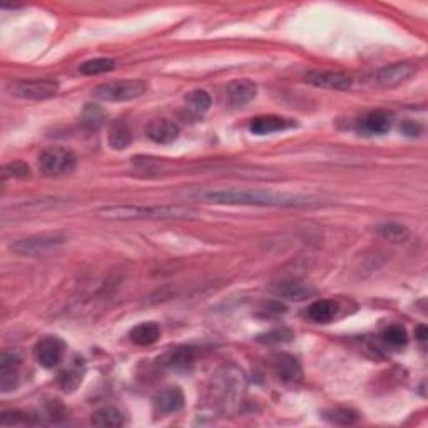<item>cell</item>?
Returning <instances> with one entry per match:
<instances>
[{"instance_id":"obj_4","label":"cell","mask_w":428,"mask_h":428,"mask_svg":"<svg viewBox=\"0 0 428 428\" xmlns=\"http://www.w3.org/2000/svg\"><path fill=\"white\" fill-rule=\"evenodd\" d=\"M74 153L66 148H47L39 154V170L47 176L69 174L76 170Z\"/></svg>"},{"instance_id":"obj_19","label":"cell","mask_w":428,"mask_h":428,"mask_svg":"<svg viewBox=\"0 0 428 428\" xmlns=\"http://www.w3.org/2000/svg\"><path fill=\"white\" fill-rule=\"evenodd\" d=\"M161 336V330L156 323H141V325L134 326L131 330V341L139 347H149V345H154Z\"/></svg>"},{"instance_id":"obj_31","label":"cell","mask_w":428,"mask_h":428,"mask_svg":"<svg viewBox=\"0 0 428 428\" xmlns=\"http://www.w3.org/2000/svg\"><path fill=\"white\" fill-rule=\"evenodd\" d=\"M29 174L30 170L24 161H13L4 166V177H27Z\"/></svg>"},{"instance_id":"obj_7","label":"cell","mask_w":428,"mask_h":428,"mask_svg":"<svg viewBox=\"0 0 428 428\" xmlns=\"http://www.w3.org/2000/svg\"><path fill=\"white\" fill-rule=\"evenodd\" d=\"M59 82L54 79H32L20 81L12 85V95L19 99H29V101H45L57 94Z\"/></svg>"},{"instance_id":"obj_24","label":"cell","mask_w":428,"mask_h":428,"mask_svg":"<svg viewBox=\"0 0 428 428\" xmlns=\"http://www.w3.org/2000/svg\"><path fill=\"white\" fill-rule=\"evenodd\" d=\"M81 121L88 129H99L106 121V112L97 104H85V107L82 109Z\"/></svg>"},{"instance_id":"obj_17","label":"cell","mask_w":428,"mask_h":428,"mask_svg":"<svg viewBox=\"0 0 428 428\" xmlns=\"http://www.w3.org/2000/svg\"><path fill=\"white\" fill-rule=\"evenodd\" d=\"M391 127V116L385 111L368 112L362 121H359V131L365 134H385Z\"/></svg>"},{"instance_id":"obj_1","label":"cell","mask_w":428,"mask_h":428,"mask_svg":"<svg viewBox=\"0 0 428 428\" xmlns=\"http://www.w3.org/2000/svg\"><path fill=\"white\" fill-rule=\"evenodd\" d=\"M189 198L204 203L241 204V206L263 208H303L316 204L309 196L276 193L268 189H238V188H198L189 191Z\"/></svg>"},{"instance_id":"obj_27","label":"cell","mask_w":428,"mask_h":428,"mask_svg":"<svg viewBox=\"0 0 428 428\" xmlns=\"http://www.w3.org/2000/svg\"><path fill=\"white\" fill-rule=\"evenodd\" d=\"M276 293L283 298H290V299H304L309 296V288L303 286L298 281H285L276 288Z\"/></svg>"},{"instance_id":"obj_23","label":"cell","mask_w":428,"mask_h":428,"mask_svg":"<svg viewBox=\"0 0 428 428\" xmlns=\"http://www.w3.org/2000/svg\"><path fill=\"white\" fill-rule=\"evenodd\" d=\"M376 233L384 239L391 241V243H405L410 236L408 227L398 225V222H384V225H378Z\"/></svg>"},{"instance_id":"obj_13","label":"cell","mask_w":428,"mask_h":428,"mask_svg":"<svg viewBox=\"0 0 428 428\" xmlns=\"http://www.w3.org/2000/svg\"><path fill=\"white\" fill-rule=\"evenodd\" d=\"M271 362L273 370H275L278 378L283 380L285 384H298V381H302L303 370L295 357H291L288 353H278L273 357Z\"/></svg>"},{"instance_id":"obj_21","label":"cell","mask_w":428,"mask_h":428,"mask_svg":"<svg viewBox=\"0 0 428 428\" xmlns=\"http://www.w3.org/2000/svg\"><path fill=\"white\" fill-rule=\"evenodd\" d=\"M133 141L129 126L124 121H114L109 127V144L112 149H126Z\"/></svg>"},{"instance_id":"obj_10","label":"cell","mask_w":428,"mask_h":428,"mask_svg":"<svg viewBox=\"0 0 428 428\" xmlns=\"http://www.w3.org/2000/svg\"><path fill=\"white\" fill-rule=\"evenodd\" d=\"M256 84L248 79H238L227 84L226 88V102L233 109L244 107L256 97Z\"/></svg>"},{"instance_id":"obj_28","label":"cell","mask_w":428,"mask_h":428,"mask_svg":"<svg viewBox=\"0 0 428 428\" xmlns=\"http://www.w3.org/2000/svg\"><path fill=\"white\" fill-rule=\"evenodd\" d=\"M323 417H325L328 422L335 423V425H353V423L358 422V413L350 408L330 410V412H325Z\"/></svg>"},{"instance_id":"obj_12","label":"cell","mask_w":428,"mask_h":428,"mask_svg":"<svg viewBox=\"0 0 428 428\" xmlns=\"http://www.w3.org/2000/svg\"><path fill=\"white\" fill-rule=\"evenodd\" d=\"M154 412L159 415H171L184 407V393L179 386H167L153 400Z\"/></svg>"},{"instance_id":"obj_15","label":"cell","mask_w":428,"mask_h":428,"mask_svg":"<svg viewBox=\"0 0 428 428\" xmlns=\"http://www.w3.org/2000/svg\"><path fill=\"white\" fill-rule=\"evenodd\" d=\"M196 355H198V352L193 347H177L164 353L159 358V363H161V367L170 368V370H186L194 363Z\"/></svg>"},{"instance_id":"obj_33","label":"cell","mask_w":428,"mask_h":428,"mask_svg":"<svg viewBox=\"0 0 428 428\" xmlns=\"http://www.w3.org/2000/svg\"><path fill=\"white\" fill-rule=\"evenodd\" d=\"M427 335H428V330L425 326H418L417 330V338L420 341H425L427 340Z\"/></svg>"},{"instance_id":"obj_26","label":"cell","mask_w":428,"mask_h":428,"mask_svg":"<svg viewBox=\"0 0 428 428\" xmlns=\"http://www.w3.org/2000/svg\"><path fill=\"white\" fill-rule=\"evenodd\" d=\"M384 341L393 348H402L408 343V335L405 326L402 325H390L384 330Z\"/></svg>"},{"instance_id":"obj_14","label":"cell","mask_w":428,"mask_h":428,"mask_svg":"<svg viewBox=\"0 0 428 428\" xmlns=\"http://www.w3.org/2000/svg\"><path fill=\"white\" fill-rule=\"evenodd\" d=\"M145 134L148 138L157 144H171L179 138L181 131L176 122L167 119H156L151 121L145 127Z\"/></svg>"},{"instance_id":"obj_2","label":"cell","mask_w":428,"mask_h":428,"mask_svg":"<svg viewBox=\"0 0 428 428\" xmlns=\"http://www.w3.org/2000/svg\"><path fill=\"white\" fill-rule=\"evenodd\" d=\"M198 211L188 206H139V204H124V206L101 208L97 216L109 221H133V220H186L193 218Z\"/></svg>"},{"instance_id":"obj_9","label":"cell","mask_w":428,"mask_h":428,"mask_svg":"<svg viewBox=\"0 0 428 428\" xmlns=\"http://www.w3.org/2000/svg\"><path fill=\"white\" fill-rule=\"evenodd\" d=\"M64 353H66V345L57 336H45L37 341L34 348V357L37 363L44 368H54L62 362Z\"/></svg>"},{"instance_id":"obj_6","label":"cell","mask_w":428,"mask_h":428,"mask_svg":"<svg viewBox=\"0 0 428 428\" xmlns=\"http://www.w3.org/2000/svg\"><path fill=\"white\" fill-rule=\"evenodd\" d=\"M417 72V66L410 62H397L390 64V66L380 67L375 72H371L368 81L375 88H395V85L403 84L405 81H408L410 77Z\"/></svg>"},{"instance_id":"obj_18","label":"cell","mask_w":428,"mask_h":428,"mask_svg":"<svg viewBox=\"0 0 428 428\" xmlns=\"http://www.w3.org/2000/svg\"><path fill=\"white\" fill-rule=\"evenodd\" d=\"M336 313H338V303L335 299H318L309 304L307 315L315 323H330L335 320Z\"/></svg>"},{"instance_id":"obj_8","label":"cell","mask_w":428,"mask_h":428,"mask_svg":"<svg viewBox=\"0 0 428 428\" xmlns=\"http://www.w3.org/2000/svg\"><path fill=\"white\" fill-rule=\"evenodd\" d=\"M304 81L308 84L315 85L320 89H330V90H347L352 88L353 79L348 74L340 71H309L304 74Z\"/></svg>"},{"instance_id":"obj_22","label":"cell","mask_w":428,"mask_h":428,"mask_svg":"<svg viewBox=\"0 0 428 428\" xmlns=\"http://www.w3.org/2000/svg\"><path fill=\"white\" fill-rule=\"evenodd\" d=\"M186 104H188V111L194 117H203L211 107V95L201 89L193 90L186 95Z\"/></svg>"},{"instance_id":"obj_11","label":"cell","mask_w":428,"mask_h":428,"mask_svg":"<svg viewBox=\"0 0 428 428\" xmlns=\"http://www.w3.org/2000/svg\"><path fill=\"white\" fill-rule=\"evenodd\" d=\"M20 380V358L16 353H4L0 358V390L2 393L17 388Z\"/></svg>"},{"instance_id":"obj_20","label":"cell","mask_w":428,"mask_h":428,"mask_svg":"<svg viewBox=\"0 0 428 428\" xmlns=\"http://www.w3.org/2000/svg\"><path fill=\"white\" fill-rule=\"evenodd\" d=\"M124 415L119 408L116 407H104L99 408L97 412H94L93 418H90V423L95 427H102V428H117L124 425Z\"/></svg>"},{"instance_id":"obj_5","label":"cell","mask_w":428,"mask_h":428,"mask_svg":"<svg viewBox=\"0 0 428 428\" xmlns=\"http://www.w3.org/2000/svg\"><path fill=\"white\" fill-rule=\"evenodd\" d=\"M66 241V234L62 233H44L16 241L11 248L12 251L20 254V256H39V254L49 253L52 251V249L59 248V246H62Z\"/></svg>"},{"instance_id":"obj_29","label":"cell","mask_w":428,"mask_h":428,"mask_svg":"<svg viewBox=\"0 0 428 428\" xmlns=\"http://www.w3.org/2000/svg\"><path fill=\"white\" fill-rule=\"evenodd\" d=\"M82 381V371L77 367H72L69 370L62 371L61 376H59V384L64 390H74L77 385H79Z\"/></svg>"},{"instance_id":"obj_3","label":"cell","mask_w":428,"mask_h":428,"mask_svg":"<svg viewBox=\"0 0 428 428\" xmlns=\"http://www.w3.org/2000/svg\"><path fill=\"white\" fill-rule=\"evenodd\" d=\"M148 90L144 81L139 79H122L104 82L93 90V95L99 101L106 102H126L138 99Z\"/></svg>"},{"instance_id":"obj_30","label":"cell","mask_w":428,"mask_h":428,"mask_svg":"<svg viewBox=\"0 0 428 428\" xmlns=\"http://www.w3.org/2000/svg\"><path fill=\"white\" fill-rule=\"evenodd\" d=\"M0 423L2 425H27V423H30V418L27 413H22L19 410H8V412L2 413Z\"/></svg>"},{"instance_id":"obj_32","label":"cell","mask_w":428,"mask_h":428,"mask_svg":"<svg viewBox=\"0 0 428 428\" xmlns=\"http://www.w3.org/2000/svg\"><path fill=\"white\" fill-rule=\"evenodd\" d=\"M261 341H288L291 340V331L290 330H276L271 333H266V336L259 338Z\"/></svg>"},{"instance_id":"obj_25","label":"cell","mask_w":428,"mask_h":428,"mask_svg":"<svg viewBox=\"0 0 428 428\" xmlns=\"http://www.w3.org/2000/svg\"><path fill=\"white\" fill-rule=\"evenodd\" d=\"M114 67H116V62H114L112 59L97 57L81 64L79 71L84 76H99V74H106V72H111Z\"/></svg>"},{"instance_id":"obj_16","label":"cell","mask_w":428,"mask_h":428,"mask_svg":"<svg viewBox=\"0 0 428 428\" xmlns=\"http://www.w3.org/2000/svg\"><path fill=\"white\" fill-rule=\"evenodd\" d=\"M295 126V121L285 119V117L280 116H273L271 114V116H259L256 119H253L251 124H249V131L256 136H266L273 133H281V131H286Z\"/></svg>"}]
</instances>
